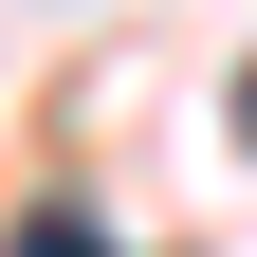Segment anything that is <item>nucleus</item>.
I'll use <instances>...</instances> for the list:
<instances>
[{
  "instance_id": "f257e3e1",
  "label": "nucleus",
  "mask_w": 257,
  "mask_h": 257,
  "mask_svg": "<svg viewBox=\"0 0 257 257\" xmlns=\"http://www.w3.org/2000/svg\"><path fill=\"white\" fill-rule=\"evenodd\" d=\"M0 257H110V239H92V220L55 202V220H19V239H0Z\"/></svg>"
}]
</instances>
